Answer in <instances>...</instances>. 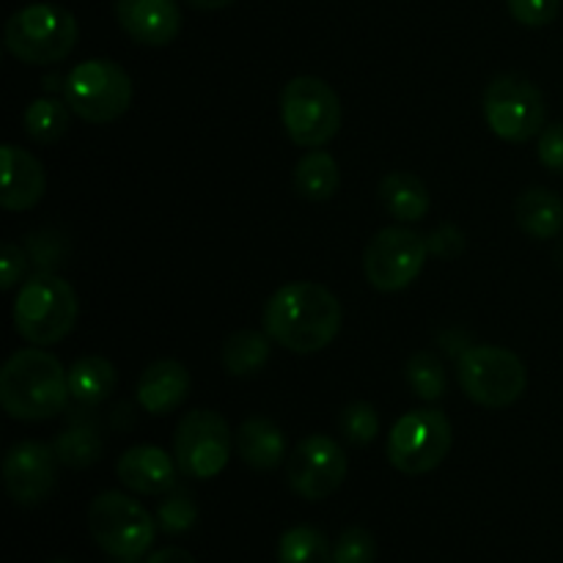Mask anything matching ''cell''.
Listing matches in <instances>:
<instances>
[{"mask_svg":"<svg viewBox=\"0 0 563 563\" xmlns=\"http://www.w3.org/2000/svg\"><path fill=\"white\" fill-rule=\"evenodd\" d=\"M66 104L77 119L93 126L119 121L132 104V77L124 66L108 58L77 64L64 82Z\"/></svg>","mask_w":563,"mask_h":563,"instance_id":"52a82bcc","label":"cell"},{"mask_svg":"<svg viewBox=\"0 0 563 563\" xmlns=\"http://www.w3.org/2000/svg\"><path fill=\"white\" fill-rule=\"evenodd\" d=\"M454 443V429L445 412L434 407L410 410L388 434V462L405 476H427L438 471Z\"/></svg>","mask_w":563,"mask_h":563,"instance_id":"9c48e42d","label":"cell"},{"mask_svg":"<svg viewBox=\"0 0 563 563\" xmlns=\"http://www.w3.org/2000/svg\"><path fill=\"white\" fill-rule=\"evenodd\" d=\"M47 192L44 165L25 148L5 143L3 146V187H0V207L5 212H27L36 207Z\"/></svg>","mask_w":563,"mask_h":563,"instance_id":"ac0fdd59","label":"cell"},{"mask_svg":"<svg viewBox=\"0 0 563 563\" xmlns=\"http://www.w3.org/2000/svg\"><path fill=\"white\" fill-rule=\"evenodd\" d=\"M88 533L110 559L137 561L148 553L157 522L124 493H102L88 506Z\"/></svg>","mask_w":563,"mask_h":563,"instance_id":"ba28073f","label":"cell"},{"mask_svg":"<svg viewBox=\"0 0 563 563\" xmlns=\"http://www.w3.org/2000/svg\"><path fill=\"white\" fill-rule=\"evenodd\" d=\"M53 449L60 465L82 471L102 456V438H99L93 423H71L55 438Z\"/></svg>","mask_w":563,"mask_h":563,"instance_id":"484cf974","label":"cell"},{"mask_svg":"<svg viewBox=\"0 0 563 563\" xmlns=\"http://www.w3.org/2000/svg\"><path fill=\"white\" fill-rule=\"evenodd\" d=\"M539 163L553 174H563V121H553L539 132Z\"/></svg>","mask_w":563,"mask_h":563,"instance_id":"d6a6232c","label":"cell"},{"mask_svg":"<svg viewBox=\"0 0 563 563\" xmlns=\"http://www.w3.org/2000/svg\"><path fill=\"white\" fill-rule=\"evenodd\" d=\"M49 563H71V561H66V559H53Z\"/></svg>","mask_w":563,"mask_h":563,"instance_id":"74e56055","label":"cell"},{"mask_svg":"<svg viewBox=\"0 0 563 563\" xmlns=\"http://www.w3.org/2000/svg\"><path fill=\"white\" fill-rule=\"evenodd\" d=\"M377 196L383 201L385 212L394 214L401 223H418L429 214L432 196L423 179H418L410 170H390L383 176L377 187Z\"/></svg>","mask_w":563,"mask_h":563,"instance_id":"ffe728a7","label":"cell"},{"mask_svg":"<svg viewBox=\"0 0 563 563\" xmlns=\"http://www.w3.org/2000/svg\"><path fill=\"white\" fill-rule=\"evenodd\" d=\"M484 121L506 143H528L544 130V97L528 77L498 75L484 91Z\"/></svg>","mask_w":563,"mask_h":563,"instance_id":"30bf717a","label":"cell"},{"mask_svg":"<svg viewBox=\"0 0 563 563\" xmlns=\"http://www.w3.org/2000/svg\"><path fill=\"white\" fill-rule=\"evenodd\" d=\"M80 313L69 280L53 273H36L14 297V330L31 346H53L71 333Z\"/></svg>","mask_w":563,"mask_h":563,"instance_id":"3957f363","label":"cell"},{"mask_svg":"<svg viewBox=\"0 0 563 563\" xmlns=\"http://www.w3.org/2000/svg\"><path fill=\"white\" fill-rule=\"evenodd\" d=\"M278 563H333V548L317 528L295 526L280 537Z\"/></svg>","mask_w":563,"mask_h":563,"instance_id":"4316f807","label":"cell"},{"mask_svg":"<svg viewBox=\"0 0 563 563\" xmlns=\"http://www.w3.org/2000/svg\"><path fill=\"white\" fill-rule=\"evenodd\" d=\"M506 9L520 25L544 27L559 16L561 0H506Z\"/></svg>","mask_w":563,"mask_h":563,"instance_id":"1f68e13d","label":"cell"},{"mask_svg":"<svg viewBox=\"0 0 563 563\" xmlns=\"http://www.w3.org/2000/svg\"><path fill=\"white\" fill-rule=\"evenodd\" d=\"M350 473L346 451L328 434H308L286 460V484L302 500L330 498Z\"/></svg>","mask_w":563,"mask_h":563,"instance_id":"4fadbf2b","label":"cell"},{"mask_svg":"<svg viewBox=\"0 0 563 563\" xmlns=\"http://www.w3.org/2000/svg\"><path fill=\"white\" fill-rule=\"evenodd\" d=\"M143 563H198V561L181 548H163V550H157V553L148 555Z\"/></svg>","mask_w":563,"mask_h":563,"instance_id":"d590c367","label":"cell"},{"mask_svg":"<svg viewBox=\"0 0 563 563\" xmlns=\"http://www.w3.org/2000/svg\"><path fill=\"white\" fill-rule=\"evenodd\" d=\"M69 115L71 108L66 102L53 97H38L22 113V126H25L33 141L49 146V143H58L69 132Z\"/></svg>","mask_w":563,"mask_h":563,"instance_id":"d4e9b609","label":"cell"},{"mask_svg":"<svg viewBox=\"0 0 563 563\" xmlns=\"http://www.w3.org/2000/svg\"><path fill=\"white\" fill-rule=\"evenodd\" d=\"M234 449L240 460L253 471H275L286 460V434L269 418L251 416L236 429Z\"/></svg>","mask_w":563,"mask_h":563,"instance_id":"d6986e66","label":"cell"},{"mask_svg":"<svg viewBox=\"0 0 563 563\" xmlns=\"http://www.w3.org/2000/svg\"><path fill=\"white\" fill-rule=\"evenodd\" d=\"M344 311L328 286L317 280L286 284L264 302L262 324L273 344L295 355H317L339 335Z\"/></svg>","mask_w":563,"mask_h":563,"instance_id":"6da1fadb","label":"cell"},{"mask_svg":"<svg viewBox=\"0 0 563 563\" xmlns=\"http://www.w3.org/2000/svg\"><path fill=\"white\" fill-rule=\"evenodd\" d=\"M427 240H429V253H434V256L440 258H456L462 251H465V234L451 223L434 229Z\"/></svg>","mask_w":563,"mask_h":563,"instance_id":"836d02e7","label":"cell"},{"mask_svg":"<svg viewBox=\"0 0 563 563\" xmlns=\"http://www.w3.org/2000/svg\"><path fill=\"white\" fill-rule=\"evenodd\" d=\"M234 434L220 412L190 410L179 418L174 432V460L179 473L196 482L220 476L231 460Z\"/></svg>","mask_w":563,"mask_h":563,"instance_id":"8fae6325","label":"cell"},{"mask_svg":"<svg viewBox=\"0 0 563 563\" xmlns=\"http://www.w3.org/2000/svg\"><path fill=\"white\" fill-rule=\"evenodd\" d=\"M429 258V240L407 225L377 231L363 253V273L377 291H401L421 275Z\"/></svg>","mask_w":563,"mask_h":563,"instance_id":"7c38bea8","label":"cell"},{"mask_svg":"<svg viewBox=\"0 0 563 563\" xmlns=\"http://www.w3.org/2000/svg\"><path fill=\"white\" fill-rule=\"evenodd\" d=\"M80 27L71 11L55 3H31L5 22V49L31 66H49L69 58Z\"/></svg>","mask_w":563,"mask_h":563,"instance_id":"277c9868","label":"cell"},{"mask_svg":"<svg viewBox=\"0 0 563 563\" xmlns=\"http://www.w3.org/2000/svg\"><path fill=\"white\" fill-rule=\"evenodd\" d=\"M115 476L137 495H168L170 489H176L179 465L168 451L157 445H135L119 456Z\"/></svg>","mask_w":563,"mask_h":563,"instance_id":"2e32d148","label":"cell"},{"mask_svg":"<svg viewBox=\"0 0 563 563\" xmlns=\"http://www.w3.org/2000/svg\"><path fill=\"white\" fill-rule=\"evenodd\" d=\"M187 3L198 11H220V9H229V5L236 3V0H187Z\"/></svg>","mask_w":563,"mask_h":563,"instance_id":"8d00e7d4","label":"cell"},{"mask_svg":"<svg viewBox=\"0 0 563 563\" xmlns=\"http://www.w3.org/2000/svg\"><path fill=\"white\" fill-rule=\"evenodd\" d=\"M407 385L423 401H438L445 396V368L432 352H416L405 368Z\"/></svg>","mask_w":563,"mask_h":563,"instance_id":"83f0119b","label":"cell"},{"mask_svg":"<svg viewBox=\"0 0 563 563\" xmlns=\"http://www.w3.org/2000/svg\"><path fill=\"white\" fill-rule=\"evenodd\" d=\"M456 374L467 399L484 410H506L528 388L526 363L506 346H467L456 363Z\"/></svg>","mask_w":563,"mask_h":563,"instance_id":"8992f818","label":"cell"},{"mask_svg":"<svg viewBox=\"0 0 563 563\" xmlns=\"http://www.w3.org/2000/svg\"><path fill=\"white\" fill-rule=\"evenodd\" d=\"M280 124L295 146H328L341 130L339 93L317 75L291 77L280 91Z\"/></svg>","mask_w":563,"mask_h":563,"instance_id":"5b68a950","label":"cell"},{"mask_svg":"<svg viewBox=\"0 0 563 563\" xmlns=\"http://www.w3.org/2000/svg\"><path fill=\"white\" fill-rule=\"evenodd\" d=\"M58 478V456L53 445L22 440L5 451L3 482L5 493L16 506H38L49 498Z\"/></svg>","mask_w":563,"mask_h":563,"instance_id":"5bb4252c","label":"cell"},{"mask_svg":"<svg viewBox=\"0 0 563 563\" xmlns=\"http://www.w3.org/2000/svg\"><path fill=\"white\" fill-rule=\"evenodd\" d=\"M377 561V542L366 528H346L333 544V563H374Z\"/></svg>","mask_w":563,"mask_h":563,"instance_id":"4dcf8cb0","label":"cell"},{"mask_svg":"<svg viewBox=\"0 0 563 563\" xmlns=\"http://www.w3.org/2000/svg\"><path fill=\"white\" fill-rule=\"evenodd\" d=\"M192 388V377L185 363L179 361H154L152 366L143 368L137 379L135 399L143 412L148 416H170L187 401Z\"/></svg>","mask_w":563,"mask_h":563,"instance_id":"e0dca14e","label":"cell"},{"mask_svg":"<svg viewBox=\"0 0 563 563\" xmlns=\"http://www.w3.org/2000/svg\"><path fill=\"white\" fill-rule=\"evenodd\" d=\"M339 429L344 434L346 443L352 445H368L379 434V418L374 405L368 401H352L341 410Z\"/></svg>","mask_w":563,"mask_h":563,"instance_id":"f546056e","label":"cell"},{"mask_svg":"<svg viewBox=\"0 0 563 563\" xmlns=\"http://www.w3.org/2000/svg\"><path fill=\"white\" fill-rule=\"evenodd\" d=\"M115 20L121 31L143 47H168L181 31L176 0H115Z\"/></svg>","mask_w":563,"mask_h":563,"instance_id":"9a60e30c","label":"cell"},{"mask_svg":"<svg viewBox=\"0 0 563 563\" xmlns=\"http://www.w3.org/2000/svg\"><path fill=\"white\" fill-rule=\"evenodd\" d=\"M115 390L113 363L99 355H86L69 366V394L80 407H97Z\"/></svg>","mask_w":563,"mask_h":563,"instance_id":"603a6c76","label":"cell"},{"mask_svg":"<svg viewBox=\"0 0 563 563\" xmlns=\"http://www.w3.org/2000/svg\"><path fill=\"white\" fill-rule=\"evenodd\" d=\"M69 399V372L44 346L14 352L0 368V405L14 421H49Z\"/></svg>","mask_w":563,"mask_h":563,"instance_id":"7a4b0ae2","label":"cell"},{"mask_svg":"<svg viewBox=\"0 0 563 563\" xmlns=\"http://www.w3.org/2000/svg\"><path fill=\"white\" fill-rule=\"evenodd\" d=\"M515 218L522 234L553 240L563 231V201L548 187H528L517 196Z\"/></svg>","mask_w":563,"mask_h":563,"instance_id":"44dd1931","label":"cell"},{"mask_svg":"<svg viewBox=\"0 0 563 563\" xmlns=\"http://www.w3.org/2000/svg\"><path fill=\"white\" fill-rule=\"evenodd\" d=\"M273 352V339L264 330H236L223 341L220 361L231 377H253L262 372Z\"/></svg>","mask_w":563,"mask_h":563,"instance_id":"cb8c5ba5","label":"cell"},{"mask_svg":"<svg viewBox=\"0 0 563 563\" xmlns=\"http://www.w3.org/2000/svg\"><path fill=\"white\" fill-rule=\"evenodd\" d=\"M341 170L339 163L324 148H308L295 165V192L306 201L322 203L339 192Z\"/></svg>","mask_w":563,"mask_h":563,"instance_id":"7402d4cb","label":"cell"},{"mask_svg":"<svg viewBox=\"0 0 563 563\" xmlns=\"http://www.w3.org/2000/svg\"><path fill=\"white\" fill-rule=\"evenodd\" d=\"M0 269H3V280H0L3 291L14 289L22 280V275H25V251L14 245V242H5L0 247Z\"/></svg>","mask_w":563,"mask_h":563,"instance_id":"e575fe53","label":"cell"},{"mask_svg":"<svg viewBox=\"0 0 563 563\" xmlns=\"http://www.w3.org/2000/svg\"><path fill=\"white\" fill-rule=\"evenodd\" d=\"M198 522V506L187 489H170L163 504L157 506V526L165 533H187Z\"/></svg>","mask_w":563,"mask_h":563,"instance_id":"f1b7e54d","label":"cell"}]
</instances>
